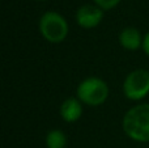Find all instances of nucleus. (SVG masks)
Instances as JSON below:
<instances>
[{"mask_svg": "<svg viewBox=\"0 0 149 148\" xmlns=\"http://www.w3.org/2000/svg\"><path fill=\"white\" fill-rule=\"evenodd\" d=\"M123 131L130 139L139 143L149 142V104L131 108L122 121Z\"/></svg>", "mask_w": 149, "mask_h": 148, "instance_id": "f257e3e1", "label": "nucleus"}, {"mask_svg": "<svg viewBox=\"0 0 149 148\" xmlns=\"http://www.w3.org/2000/svg\"><path fill=\"white\" fill-rule=\"evenodd\" d=\"M38 28L42 37L50 43L63 42L70 31L67 20L55 10H49L42 15V17L39 18Z\"/></svg>", "mask_w": 149, "mask_h": 148, "instance_id": "f03ea898", "label": "nucleus"}, {"mask_svg": "<svg viewBox=\"0 0 149 148\" xmlns=\"http://www.w3.org/2000/svg\"><path fill=\"white\" fill-rule=\"evenodd\" d=\"M77 98L88 106H100L107 100L109 87L100 77H86L77 87Z\"/></svg>", "mask_w": 149, "mask_h": 148, "instance_id": "7ed1b4c3", "label": "nucleus"}, {"mask_svg": "<svg viewBox=\"0 0 149 148\" xmlns=\"http://www.w3.org/2000/svg\"><path fill=\"white\" fill-rule=\"evenodd\" d=\"M123 93L131 101H140L149 93V71L139 68L131 71L123 83Z\"/></svg>", "mask_w": 149, "mask_h": 148, "instance_id": "20e7f679", "label": "nucleus"}, {"mask_svg": "<svg viewBox=\"0 0 149 148\" xmlns=\"http://www.w3.org/2000/svg\"><path fill=\"white\" fill-rule=\"evenodd\" d=\"M105 10L95 4H84L76 12V22L84 29H93L103 20Z\"/></svg>", "mask_w": 149, "mask_h": 148, "instance_id": "39448f33", "label": "nucleus"}, {"mask_svg": "<svg viewBox=\"0 0 149 148\" xmlns=\"http://www.w3.org/2000/svg\"><path fill=\"white\" fill-rule=\"evenodd\" d=\"M82 102L79 98L74 97H70V98L64 100L63 104L60 105V117L63 121L68 123L76 122L81 118L82 115Z\"/></svg>", "mask_w": 149, "mask_h": 148, "instance_id": "423d86ee", "label": "nucleus"}, {"mask_svg": "<svg viewBox=\"0 0 149 148\" xmlns=\"http://www.w3.org/2000/svg\"><path fill=\"white\" fill-rule=\"evenodd\" d=\"M143 38L144 37H141L140 31L136 28L128 26V28H124L119 34V43L123 49L135 51L143 46Z\"/></svg>", "mask_w": 149, "mask_h": 148, "instance_id": "0eeeda50", "label": "nucleus"}, {"mask_svg": "<svg viewBox=\"0 0 149 148\" xmlns=\"http://www.w3.org/2000/svg\"><path fill=\"white\" fill-rule=\"evenodd\" d=\"M47 148H65L67 146V136L60 130H51L46 135Z\"/></svg>", "mask_w": 149, "mask_h": 148, "instance_id": "6e6552de", "label": "nucleus"}, {"mask_svg": "<svg viewBox=\"0 0 149 148\" xmlns=\"http://www.w3.org/2000/svg\"><path fill=\"white\" fill-rule=\"evenodd\" d=\"M120 3V0H94V4L98 5L103 10H110L115 8Z\"/></svg>", "mask_w": 149, "mask_h": 148, "instance_id": "1a4fd4ad", "label": "nucleus"}, {"mask_svg": "<svg viewBox=\"0 0 149 148\" xmlns=\"http://www.w3.org/2000/svg\"><path fill=\"white\" fill-rule=\"evenodd\" d=\"M143 50H144V52L149 57V31L144 36V38H143Z\"/></svg>", "mask_w": 149, "mask_h": 148, "instance_id": "9d476101", "label": "nucleus"}, {"mask_svg": "<svg viewBox=\"0 0 149 148\" xmlns=\"http://www.w3.org/2000/svg\"><path fill=\"white\" fill-rule=\"evenodd\" d=\"M38 1H45V0H38Z\"/></svg>", "mask_w": 149, "mask_h": 148, "instance_id": "9b49d317", "label": "nucleus"}]
</instances>
